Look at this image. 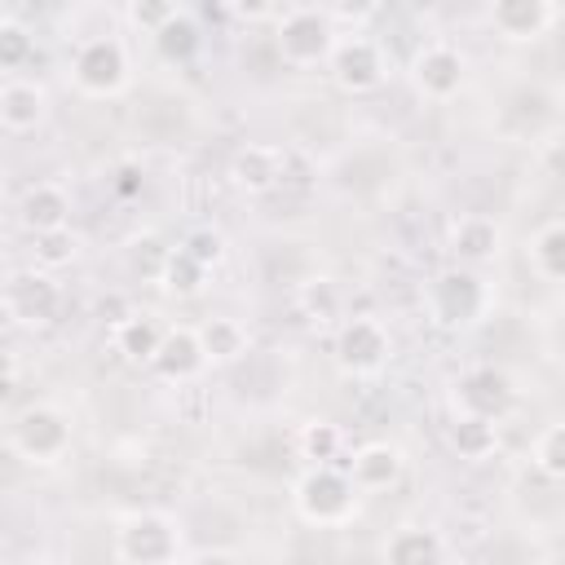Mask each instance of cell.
Instances as JSON below:
<instances>
[{"mask_svg":"<svg viewBox=\"0 0 565 565\" xmlns=\"http://www.w3.org/2000/svg\"><path fill=\"white\" fill-rule=\"evenodd\" d=\"M296 512L309 525H344L358 512V490L335 463H318L296 481Z\"/></svg>","mask_w":565,"mask_h":565,"instance_id":"cell-1","label":"cell"},{"mask_svg":"<svg viewBox=\"0 0 565 565\" xmlns=\"http://www.w3.org/2000/svg\"><path fill=\"white\" fill-rule=\"evenodd\" d=\"M274 44H278L282 62H291V66H318V62H327L331 49H335L331 13L309 9V4L282 9L278 13V26H274Z\"/></svg>","mask_w":565,"mask_h":565,"instance_id":"cell-2","label":"cell"},{"mask_svg":"<svg viewBox=\"0 0 565 565\" xmlns=\"http://www.w3.org/2000/svg\"><path fill=\"white\" fill-rule=\"evenodd\" d=\"M177 552H181V539L163 512H132L115 534L119 565H172Z\"/></svg>","mask_w":565,"mask_h":565,"instance_id":"cell-3","label":"cell"},{"mask_svg":"<svg viewBox=\"0 0 565 565\" xmlns=\"http://www.w3.org/2000/svg\"><path fill=\"white\" fill-rule=\"evenodd\" d=\"M71 79L88 97H115L128 84V53L115 35H93L71 57Z\"/></svg>","mask_w":565,"mask_h":565,"instance_id":"cell-4","label":"cell"},{"mask_svg":"<svg viewBox=\"0 0 565 565\" xmlns=\"http://www.w3.org/2000/svg\"><path fill=\"white\" fill-rule=\"evenodd\" d=\"M428 309L441 327H472L486 313V282L477 269H446L428 287Z\"/></svg>","mask_w":565,"mask_h":565,"instance_id":"cell-5","label":"cell"},{"mask_svg":"<svg viewBox=\"0 0 565 565\" xmlns=\"http://www.w3.org/2000/svg\"><path fill=\"white\" fill-rule=\"evenodd\" d=\"M9 441H13V450H18L22 459H31V463H53V459H62V455L71 450V424H66V415L53 411V406H31V411L18 415Z\"/></svg>","mask_w":565,"mask_h":565,"instance_id":"cell-6","label":"cell"},{"mask_svg":"<svg viewBox=\"0 0 565 565\" xmlns=\"http://www.w3.org/2000/svg\"><path fill=\"white\" fill-rule=\"evenodd\" d=\"M512 406V380L499 366H472L455 380V411L499 424Z\"/></svg>","mask_w":565,"mask_h":565,"instance_id":"cell-7","label":"cell"},{"mask_svg":"<svg viewBox=\"0 0 565 565\" xmlns=\"http://www.w3.org/2000/svg\"><path fill=\"white\" fill-rule=\"evenodd\" d=\"M327 62H331V79L344 93H371L384 79V53H380V44L371 35L335 40V49H331Z\"/></svg>","mask_w":565,"mask_h":565,"instance_id":"cell-8","label":"cell"},{"mask_svg":"<svg viewBox=\"0 0 565 565\" xmlns=\"http://www.w3.org/2000/svg\"><path fill=\"white\" fill-rule=\"evenodd\" d=\"M57 305H62V291H57V282H53L44 269L13 274V278H9V287H4V309H9L22 327L53 322Z\"/></svg>","mask_w":565,"mask_h":565,"instance_id":"cell-9","label":"cell"},{"mask_svg":"<svg viewBox=\"0 0 565 565\" xmlns=\"http://www.w3.org/2000/svg\"><path fill=\"white\" fill-rule=\"evenodd\" d=\"M335 358L353 375H371L388 362V331L375 318H349L335 335Z\"/></svg>","mask_w":565,"mask_h":565,"instance_id":"cell-10","label":"cell"},{"mask_svg":"<svg viewBox=\"0 0 565 565\" xmlns=\"http://www.w3.org/2000/svg\"><path fill=\"white\" fill-rule=\"evenodd\" d=\"M415 88L433 102H450L459 88H463V57L450 49V44H428L415 53Z\"/></svg>","mask_w":565,"mask_h":565,"instance_id":"cell-11","label":"cell"},{"mask_svg":"<svg viewBox=\"0 0 565 565\" xmlns=\"http://www.w3.org/2000/svg\"><path fill=\"white\" fill-rule=\"evenodd\" d=\"M561 18V9L552 0H499L490 9V26L512 40V44H525V40H543V31Z\"/></svg>","mask_w":565,"mask_h":565,"instance_id":"cell-12","label":"cell"},{"mask_svg":"<svg viewBox=\"0 0 565 565\" xmlns=\"http://www.w3.org/2000/svg\"><path fill=\"white\" fill-rule=\"evenodd\" d=\"M230 177L247 194H269L274 185L287 181V150L278 146H243L230 163Z\"/></svg>","mask_w":565,"mask_h":565,"instance_id":"cell-13","label":"cell"},{"mask_svg":"<svg viewBox=\"0 0 565 565\" xmlns=\"http://www.w3.org/2000/svg\"><path fill=\"white\" fill-rule=\"evenodd\" d=\"M397 477H402V450L388 441H366L349 459V481L358 494L388 490V486H397Z\"/></svg>","mask_w":565,"mask_h":565,"instance_id":"cell-14","label":"cell"},{"mask_svg":"<svg viewBox=\"0 0 565 565\" xmlns=\"http://www.w3.org/2000/svg\"><path fill=\"white\" fill-rule=\"evenodd\" d=\"M150 366H154L163 380H172V384H185V380H194V375L207 366V358H203V349H199V335H194L190 327H172V331H163V340H159V353L150 358Z\"/></svg>","mask_w":565,"mask_h":565,"instance_id":"cell-15","label":"cell"},{"mask_svg":"<svg viewBox=\"0 0 565 565\" xmlns=\"http://www.w3.org/2000/svg\"><path fill=\"white\" fill-rule=\"evenodd\" d=\"M384 565H446V543L428 525H397L384 543Z\"/></svg>","mask_w":565,"mask_h":565,"instance_id":"cell-16","label":"cell"},{"mask_svg":"<svg viewBox=\"0 0 565 565\" xmlns=\"http://www.w3.org/2000/svg\"><path fill=\"white\" fill-rule=\"evenodd\" d=\"M22 225L31 234H53V230H71V199L62 185H31L22 194V207H18Z\"/></svg>","mask_w":565,"mask_h":565,"instance_id":"cell-17","label":"cell"},{"mask_svg":"<svg viewBox=\"0 0 565 565\" xmlns=\"http://www.w3.org/2000/svg\"><path fill=\"white\" fill-rule=\"evenodd\" d=\"M450 252L463 269H477L486 260H494L499 252V225L490 216H459L450 225Z\"/></svg>","mask_w":565,"mask_h":565,"instance_id":"cell-18","label":"cell"},{"mask_svg":"<svg viewBox=\"0 0 565 565\" xmlns=\"http://www.w3.org/2000/svg\"><path fill=\"white\" fill-rule=\"evenodd\" d=\"M44 110H49V93H44L40 84H31V79H9V84L0 88V124H4L9 132H31V128H40Z\"/></svg>","mask_w":565,"mask_h":565,"instance_id":"cell-19","label":"cell"},{"mask_svg":"<svg viewBox=\"0 0 565 565\" xmlns=\"http://www.w3.org/2000/svg\"><path fill=\"white\" fill-rule=\"evenodd\" d=\"M115 349L128 358V362H150L159 353V340H163V327L154 313H128L115 322Z\"/></svg>","mask_w":565,"mask_h":565,"instance_id":"cell-20","label":"cell"},{"mask_svg":"<svg viewBox=\"0 0 565 565\" xmlns=\"http://www.w3.org/2000/svg\"><path fill=\"white\" fill-rule=\"evenodd\" d=\"M525 256H530V269H534L543 282H561V278H565V225H561V221H547V225L530 238Z\"/></svg>","mask_w":565,"mask_h":565,"instance_id":"cell-21","label":"cell"},{"mask_svg":"<svg viewBox=\"0 0 565 565\" xmlns=\"http://www.w3.org/2000/svg\"><path fill=\"white\" fill-rule=\"evenodd\" d=\"M450 446H455L459 459L481 463V459H490V455L499 450V424L472 419V415H455V424H450Z\"/></svg>","mask_w":565,"mask_h":565,"instance_id":"cell-22","label":"cell"},{"mask_svg":"<svg viewBox=\"0 0 565 565\" xmlns=\"http://www.w3.org/2000/svg\"><path fill=\"white\" fill-rule=\"evenodd\" d=\"M194 335H199V349L207 362H238L247 353V331L234 318H207Z\"/></svg>","mask_w":565,"mask_h":565,"instance_id":"cell-23","label":"cell"},{"mask_svg":"<svg viewBox=\"0 0 565 565\" xmlns=\"http://www.w3.org/2000/svg\"><path fill=\"white\" fill-rule=\"evenodd\" d=\"M159 282H163L168 296H199L203 282H207V269H203L190 252L172 247V252L163 256V265H159Z\"/></svg>","mask_w":565,"mask_h":565,"instance_id":"cell-24","label":"cell"},{"mask_svg":"<svg viewBox=\"0 0 565 565\" xmlns=\"http://www.w3.org/2000/svg\"><path fill=\"white\" fill-rule=\"evenodd\" d=\"M154 44H159V53H163L168 62H185V57L199 49V26H194V18L177 9V13L154 31Z\"/></svg>","mask_w":565,"mask_h":565,"instance_id":"cell-25","label":"cell"},{"mask_svg":"<svg viewBox=\"0 0 565 565\" xmlns=\"http://www.w3.org/2000/svg\"><path fill=\"white\" fill-rule=\"evenodd\" d=\"M530 463H534L547 481H561V477H565V424H547V428L534 437Z\"/></svg>","mask_w":565,"mask_h":565,"instance_id":"cell-26","label":"cell"},{"mask_svg":"<svg viewBox=\"0 0 565 565\" xmlns=\"http://www.w3.org/2000/svg\"><path fill=\"white\" fill-rule=\"evenodd\" d=\"M296 305L305 309V318L331 322V318H340V287L331 278H309V282H300Z\"/></svg>","mask_w":565,"mask_h":565,"instance_id":"cell-27","label":"cell"},{"mask_svg":"<svg viewBox=\"0 0 565 565\" xmlns=\"http://www.w3.org/2000/svg\"><path fill=\"white\" fill-rule=\"evenodd\" d=\"M296 446H300V455H305L313 468H318V463H331V459L340 455V428H335L331 419H309V424L300 428Z\"/></svg>","mask_w":565,"mask_h":565,"instance_id":"cell-28","label":"cell"},{"mask_svg":"<svg viewBox=\"0 0 565 565\" xmlns=\"http://www.w3.org/2000/svg\"><path fill=\"white\" fill-rule=\"evenodd\" d=\"M35 44H31V31L13 18H0V71H22L31 62Z\"/></svg>","mask_w":565,"mask_h":565,"instance_id":"cell-29","label":"cell"},{"mask_svg":"<svg viewBox=\"0 0 565 565\" xmlns=\"http://www.w3.org/2000/svg\"><path fill=\"white\" fill-rule=\"evenodd\" d=\"M35 265L40 269H62L75 260V234L71 230H53V234H35Z\"/></svg>","mask_w":565,"mask_h":565,"instance_id":"cell-30","label":"cell"},{"mask_svg":"<svg viewBox=\"0 0 565 565\" xmlns=\"http://www.w3.org/2000/svg\"><path fill=\"white\" fill-rule=\"evenodd\" d=\"M181 252H190V256H194L203 269H212V265L225 256V238H221L216 230H194V234L181 243Z\"/></svg>","mask_w":565,"mask_h":565,"instance_id":"cell-31","label":"cell"},{"mask_svg":"<svg viewBox=\"0 0 565 565\" xmlns=\"http://www.w3.org/2000/svg\"><path fill=\"white\" fill-rule=\"evenodd\" d=\"M172 13H177V4H168V0H137V4L128 9V18H132L137 26H146L150 35H154Z\"/></svg>","mask_w":565,"mask_h":565,"instance_id":"cell-32","label":"cell"},{"mask_svg":"<svg viewBox=\"0 0 565 565\" xmlns=\"http://www.w3.org/2000/svg\"><path fill=\"white\" fill-rule=\"evenodd\" d=\"M190 565H238V561H234L230 552H199Z\"/></svg>","mask_w":565,"mask_h":565,"instance_id":"cell-33","label":"cell"},{"mask_svg":"<svg viewBox=\"0 0 565 565\" xmlns=\"http://www.w3.org/2000/svg\"><path fill=\"white\" fill-rule=\"evenodd\" d=\"M9 397H13V380H9V375H0V406H4Z\"/></svg>","mask_w":565,"mask_h":565,"instance_id":"cell-34","label":"cell"},{"mask_svg":"<svg viewBox=\"0 0 565 565\" xmlns=\"http://www.w3.org/2000/svg\"><path fill=\"white\" fill-rule=\"evenodd\" d=\"M463 565H503V561H494V556H472V561H463Z\"/></svg>","mask_w":565,"mask_h":565,"instance_id":"cell-35","label":"cell"},{"mask_svg":"<svg viewBox=\"0 0 565 565\" xmlns=\"http://www.w3.org/2000/svg\"><path fill=\"white\" fill-rule=\"evenodd\" d=\"M0 216H4V185H0Z\"/></svg>","mask_w":565,"mask_h":565,"instance_id":"cell-36","label":"cell"}]
</instances>
